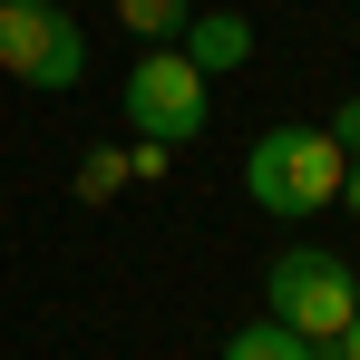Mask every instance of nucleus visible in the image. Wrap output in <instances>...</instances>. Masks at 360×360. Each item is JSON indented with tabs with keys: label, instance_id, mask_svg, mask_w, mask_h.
I'll list each match as a JSON object with an SVG mask.
<instances>
[{
	"label": "nucleus",
	"instance_id": "nucleus-1",
	"mask_svg": "<svg viewBox=\"0 0 360 360\" xmlns=\"http://www.w3.org/2000/svg\"><path fill=\"white\" fill-rule=\"evenodd\" d=\"M341 166L351 156L331 146V127H263L243 156V195L283 224H311L321 205H341Z\"/></svg>",
	"mask_w": 360,
	"mask_h": 360
},
{
	"label": "nucleus",
	"instance_id": "nucleus-2",
	"mask_svg": "<svg viewBox=\"0 0 360 360\" xmlns=\"http://www.w3.org/2000/svg\"><path fill=\"white\" fill-rule=\"evenodd\" d=\"M263 302H273V321H283V331H302V341H341V321L360 311V283H351V263H341V253L292 243V253H273Z\"/></svg>",
	"mask_w": 360,
	"mask_h": 360
},
{
	"label": "nucleus",
	"instance_id": "nucleus-3",
	"mask_svg": "<svg viewBox=\"0 0 360 360\" xmlns=\"http://www.w3.org/2000/svg\"><path fill=\"white\" fill-rule=\"evenodd\" d=\"M205 117H214V88H205V68L185 59L176 39L127 68V127H136L146 146H195Z\"/></svg>",
	"mask_w": 360,
	"mask_h": 360
},
{
	"label": "nucleus",
	"instance_id": "nucleus-4",
	"mask_svg": "<svg viewBox=\"0 0 360 360\" xmlns=\"http://www.w3.org/2000/svg\"><path fill=\"white\" fill-rule=\"evenodd\" d=\"M0 68L20 88H78L88 78V30L68 20L59 0H0Z\"/></svg>",
	"mask_w": 360,
	"mask_h": 360
},
{
	"label": "nucleus",
	"instance_id": "nucleus-5",
	"mask_svg": "<svg viewBox=\"0 0 360 360\" xmlns=\"http://www.w3.org/2000/svg\"><path fill=\"white\" fill-rule=\"evenodd\" d=\"M176 49L205 68V78H234V68L253 59V20H243V10H185Z\"/></svg>",
	"mask_w": 360,
	"mask_h": 360
},
{
	"label": "nucleus",
	"instance_id": "nucleus-6",
	"mask_svg": "<svg viewBox=\"0 0 360 360\" xmlns=\"http://www.w3.org/2000/svg\"><path fill=\"white\" fill-rule=\"evenodd\" d=\"M224 360H341V351H331V341H302V331H283V321L263 311V321H243L234 341H224Z\"/></svg>",
	"mask_w": 360,
	"mask_h": 360
},
{
	"label": "nucleus",
	"instance_id": "nucleus-7",
	"mask_svg": "<svg viewBox=\"0 0 360 360\" xmlns=\"http://www.w3.org/2000/svg\"><path fill=\"white\" fill-rule=\"evenodd\" d=\"M185 10H195V0H117V30H136L146 49H166L185 30Z\"/></svg>",
	"mask_w": 360,
	"mask_h": 360
},
{
	"label": "nucleus",
	"instance_id": "nucleus-8",
	"mask_svg": "<svg viewBox=\"0 0 360 360\" xmlns=\"http://www.w3.org/2000/svg\"><path fill=\"white\" fill-rule=\"evenodd\" d=\"M117 176H127V156H117V146H98V156L78 166V185H88V195H117Z\"/></svg>",
	"mask_w": 360,
	"mask_h": 360
},
{
	"label": "nucleus",
	"instance_id": "nucleus-9",
	"mask_svg": "<svg viewBox=\"0 0 360 360\" xmlns=\"http://www.w3.org/2000/svg\"><path fill=\"white\" fill-rule=\"evenodd\" d=\"M166 166H176V146H146V136H136V156H127V176H136V185H166Z\"/></svg>",
	"mask_w": 360,
	"mask_h": 360
},
{
	"label": "nucleus",
	"instance_id": "nucleus-10",
	"mask_svg": "<svg viewBox=\"0 0 360 360\" xmlns=\"http://www.w3.org/2000/svg\"><path fill=\"white\" fill-rule=\"evenodd\" d=\"M331 146H341V156H360V98H341V108H331Z\"/></svg>",
	"mask_w": 360,
	"mask_h": 360
},
{
	"label": "nucleus",
	"instance_id": "nucleus-11",
	"mask_svg": "<svg viewBox=\"0 0 360 360\" xmlns=\"http://www.w3.org/2000/svg\"><path fill=\"white\" fill-rule=\"evenodd\" d=\"M341 205H351V224H360V156L341 166Z\"/></svg>",
	"mask_w": 360,
	"mask_h": 360
},
{
	"label": "nucleus",
	"instance_id": "nucleus-12",
	"mask_svg": "<svg viewBox=\"0 0 360 360\" xmlns=\"http://www.w3.org/2000/svg\"><path fill=\"white\" fill-rule=\"evenodd\" d=\"M331 351H341V360H360V311L341 321V341H331Z\"/></svg>",
	"mask_w": 360,
	"mask_h": 360
},
{
	"label": "nucleus",
	"instance_id": "nucleus-13",
	"mask_svg": "<svg viewBox=\"0 0 360 360\" xmlns=\"http://www.w3.org/2000/svg\"><path fill=\"white\" fill-rule=\"evenodd\" d=\"M351 10H360V0H351Z\"/></svg>",
	"mask_w": 360,
	"mask_h": 360
}]
</instances>
